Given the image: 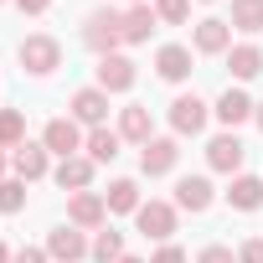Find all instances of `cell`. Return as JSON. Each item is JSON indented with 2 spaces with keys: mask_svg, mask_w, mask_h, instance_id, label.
Here are the masks:
<instances>
[{
  "mask_svg": "<svg viewBox=\"0 0 263 263\" xmlns=\"http://www.w3.org/2000/svg\"><path fill=\"white\" fill-rule=\"evenodd\" d=\"M119 42H124V11H88V21H83V47L88 52H98V57H114L119 52Z\"/></svg>",
  "mask_w": 263,
  "mask_h": 263,
  "instance_id": "1",
  "label": "cell"
},
{
  "mask_svg": "<svg viewBox=\"0 0 263 263\" xmlns=\"http://www.w3.org/2000/svg\"><path fill=\"white\" fill-rule=\"evenodd\" d=\"M16 57H21V67H26L31 78H52V72L62 67V42L47 36V31H36V36H26V42L16 47Z\"/></svg>",
  "mask_w": 263,
  "mask_h": 263,
  "instance_id": "2",
  "label": "cell"
},
{
  "mask_svg": "<svg viewBox=\"0 0 263 263\" xmlns=\"http://www.w3.org/2000/svg\"><path fill=\"white\" fill-rule=\"evenodd\" d=\"M83 124L67 114V119H47V129H42V145H47V155H57V160H72L78 150H83Z\"/></svg>",
  "mask_w": 263,
  "mask_h": 263,
  "instance_id": "3",
  "label": "cell"
},
{
  "mask_svg": "<svg viewBox=\"0 0 263 263\" xmlns=\"http://www.w3.org/2000/svg\"><path fill=\"white\" fill-rule=\"evenodd\" d=\"M67 222H72L78 232H98V227L108 222V201H103L98 191H72V196H67Z\"/></svg>",
  "mask_w": 263,
  "mask_h": 263,
  "instance_id": "4",
  "label": "cell"
},
{
  "mask_svg": "<svg viewBox=\"0 0 263 263\" xmlns=\"http://www.w3.org/2000/svg\"><path fill=\"white\" fill-rule=\"evenodd\" d=\"M242 160H248V145L232 135H217V140H206V165L212 171H222V176H242Z\"/></svg>",
  "mask_w": 263,
  "mask_h": 263,
  "instance_id": "5",
  "label": "cell"
},
{
  "mask_svg": "<svg viewBox=\"0 0 263 263\" xmlns=\"http://www.w3.org/2000/svg\"><path fill=\"white\" fill-rule=\"evenodd\" d=\"M135 227L145 237H155V242H171L176 237V201H145L135 212Z\"/></svg>",
  "mask_w": 263,
  "mask_h": 263,
  "instance_id": "6",
  "label": "cell"
},
{
  "mask_svg": "<svg viewBox=\"0 0 263 263\" xmlns=\"http://www.w3.org/2000/svg\"><path fill=\"white\" fill-rule=\"evenodd\" d=\"M88 253H93V242H88V232H78L72 222L47 237V258H52V263H83Z\"/></svg>",
  "mask_w": 263,
  "mask_h": 263,
  "instance_id": "7",
  "label": "cell"
},
{
  "mask_svg": "<svg viewBox=\"0 0 263 263\" xmlns=\"http://www.w3.org/2000/svg\"><path fill=\"white\" fill-rule=\"evenodd\" d=\"M191 42H196V52H201V57H222V52H232V21L206 16V21H196Z\"/></svg>",
  "mask_w": 263,
  "mask_h": 263,
  "instance_id": "8",
  "label": "cell"
},
{
  "mask_svg": "<svg viewBox=\"0 0 263 263\" xmlns=\"http://www.w3.org/2000/svg\"><path fill=\"white\" fill-rule=\"evenodd\" d=\"M135 62H129L124 52H114V57H98V83L93 88H103V93H129L135 88Z\"/></svg>",
  "mask_w": 263,
  "mask_h": 263,
  "instance_id": "9",
  "label": "cell"
},
{
  "mask_svg": "<svg viewBox=\"0 0 263 263\" xmlns=\"http://www.w3.org/2000/svg\"><path fill=\"white\" fill-rule=\"evenodd\" d=\"M11 171H16V181H42V176L52 171L47 145H42V140H26L21 150H11Z\"/></svg>",
  "mask_w": 263,
  "mask_h": 263,
  "instance_id": "10",
  "label": "cell"
},
{
  "mask_svg": "<svg viewBox=\"0 0 263 263\" xmlns=\"http://www.w3.org/2000/svg\"><path fill=\"white\" fill-rule=\"evenodd\" d=\"M119 140L140 145V150L155 140V119H150V108H145V103H129V108H119Z\"/></svg>",
  "mask_w": 263,
  "mask_h": 263,
  "instance_id": "11",
  "label": "cell"
},
{
  "mask_svg": "<svg viewBox=\"0 0 263 263\" xmlns=\"http://www.w3.org/2000/svg\"><path fill=\"white\" fill-rule=\"evenodd\" d=\"M206 103L196 98V93H181L176 103H171V129H176V135H201V129H206Z\"/></svg>",
  "mask_w": 263,
  "mask_h": 263,
  "instance_id": "12",
  "label": "cell"
},
{
  "mask_svg": "<svg viewBox=\"0 0 263 263\" xmlns=\"http://www.w3.org/2000/svg\"><path fill=\"white\" fill-rule=\"evenodd\" d=\"M176 160H181V145H176L171 135H160V140H150V145L140 150V171H145V176H171Z\"/></svg>",
  "mask_w": 263,
  "mask_h": 263,
  "instance_id": "13",
  "label": "cell"
},
{
  "mask_svg": "<svg viewBox=\"0 0 263 263\" xmlns=\"http://www.w3.org/2000/svg\"><path fill=\"white\" fill-rule=\"evenodd\" d=\"M72 119L88 124V129L108 124V93H103V88H78V93H72Z\"/></svg>",
  "mask_w": 263,
  "mask_h": 263,
  "instance_id": "14",
  "label": "cell"
},
{
  "mask_svg": "<svg viewBox=\"0 0 263 263\" xmlns=\"http://www.w3.org/2000/svg\"><path fill=\"white\" fill-rule=\"evenodd\" d=\"M212 201H217V191H212L206 176H181L176 181V212H206Z\"/></svg>",
  "mask_w": 263,
  "mask_h": 263,
  "instance_id": "15",
  "label": "cell"
},
{
  "mask_svg": "<svg viewBox=\"0 0 263 263\" xmlns=\"http://www.w3.org/2000/svg\"><path fill=\"white\" fill-rule=\"evenodd\" d=\"M155 72H160L165 83H186V78H191V47H181V42L160 47V52H155Z\"/></svg>",
  "mask_w": 263,
  "mask_h": 263,
  "instance_id": "16",
  "label": "cell"
},
{
  "mask_svg": "<svg viewBox=\"0 0 263 263\" xmlns=\"http://www.w3.org/2000/svg\"><path fill=\"white\" fill-rule=\"evenodd\" d=\"M93 171H98V165H93L88 155H72V160H57L52 181H57L62 191H88V186H93Z\"/></svg>",
  "mask_w": 263,
  "mask_h": 263,
  "instance_id": "17",
  "label": "cell"
},
{
  "mask_svg": "<svg viewBox=\"0 0 263 263\" xmlns=\"http://www.w3.org/2000/svg\"><path fill=\"white\" fill-rule=\"evenodd\" d=\"M155 26H160L155 6H129V11H124V42H129V47H145V42L155 36Z\"/></svg>",
  "mask_w": 263,
  "mask_h": 263,
  "instance_id": "18",
  "label": "cell"
},
{
  "mask_svg": "<svg viewBox=\"0 0 263 263\" xmlns=\"http://www.w3.org/2000/svg\"><path fill=\"white\" fill-rule=\"evenodd\" d=\"M119 129H108V124H98V129H88V140H83V150H88V160L93 165H114L119 160Z\"/></svg>",
  "mask_w": 263,
  "mask_h": 263,
  "instance_id": "19",
  "label": "cell"
},
{
  "mask_svg": "<svg viewBox=\"0 0 263 263\" xmlns=\"http://www.w3.org/2000/svg\"><path fill=\"white\" fill-rule=\"evenodd\" d=\"M253 108H258V103H253L242 88H227V93L217 98V108H212V114H217L227 129H237V124H248V119H253Z\"/></svg>",
  "mask_w": 263,
  "mask_h": 263,
  "instance_id": "20",
  "label": "cell"
},
{
  "mask_svg": "<svg viewBox=\"0 0 263 263\" xmlns=\"http://www.w3.org/2000/svg\"><path fill=\"white\" fill-rule=\"evenodd\" d=\"M222 196H227V206H237V212H258V206H263V181H258V176H232V186H227Z\"/></svg>",
  "mask_w": 263,
  "mask_h": 263,
  "instance_id": "21",
  "label": "cell"
},
{
  "mask_svg": "<svg viewBox=\"0 0 263 263\" xmlns=\"http://www.w3.org/2000/svg\"><path fill=\"white\" fill-rule=\"evenodd\" d=\"M227 67H232V78H237V83L258 78V72H263V47H253V42H237V47L227 52Z\"/></svg>",
  "mask_w": 263,
  "mask_h": 263,
  "instance_id": "22",
  "label": "cell"
},
{
  "mask_svg": "<svg viewBox=\"0 0 263 263\" xmlns=\"http://www.w3.org/2000/svg\"><path fill=\"white\" fill-rule=\"evenodd\" d=\"M103 201H108V212H140L145 201H140V186L129 181V176H119V181H108V191H103Z\"/></svg>",
  "mask_w": 263,
  "mask_h": 263,
  "instance_id": "23",
  "label": "cell"
},
{
  "mask_svg": "<svg viewBox=\"0 0 263 263\" xmlns=\"http://www.w3.org/2000/svg\"><path fill=\"white\" fill-rule=\"evenodd\" d=\"M232 31H248V36L263 31V0H232Z\"/></svg>",
  "mask_w": 263,
  "mask_h": 263,
  "instance_id": "24",
  "label": "cell"
},
{
  "mask_svg": "<svg viewBox=\"0 0 263 263\" xmlns=\"http://www.w3.org/2000/svg\"><path fill=\"white\" fill-rule=\"evenodd\" d=\"M88 258H98V263H119V258H124V232L98 227V237H93V253H88Z\"/></svg>",
  "mask_w": 263,
  "mask_h": 263,
  "instance_id": "25",
  "label": "cell"
},
{
  "mask_svg": "<svg viewBox=\"0 0 263 263\" xmlns=\"http://www.w3.org/2000/svg\"><path fill=\"white\" fill-rule=\"evenodd\" d=\"M0 145H6V150H21L26 145V119L16 108H0Z\"/></svg>",
  "mask_w": 263,
  "mask_h": 263,
  "instance_id": "26",
  "label": "cell"
},
{
  "mask_svg": "<svg viewBox=\"0 0 263 263\" xmlns=\"http://www.w3.org/2000/svg\"><path fill=\"white\" fill-rule=\"evenodd\" d=\"M21 206H26V181L6 176V181H0V212H6V217H16Z\"/></svg>",
  "mask_w": 263,
  "mask_h": 263,
  "instance_id": "27",
  "label": "cell"
},
{
  "mask_svg": "<svg viewBox=\"0 0 263 263\" xmlns=\"http://www.w3.org/2000/svg\"><path fill=\"white\" fill-rule=\"evenodd\" d=\"M155 16H160L165 26H181V21L191 16V0H155Z\"/></svg>",
  "mask_w": 263,
  "mask_h": 263,
  "instance_id": "28",
  "label": "cell"
},
{
  "mask_svg": "<svg viewBox=\"0 0 263 263\" xmlns=\"http://www.w3.org/2000/svg\"><path fill=\"white\" fill-rule=\"evenodd\" d=\"M196 263H237V253H232L227 242H206V248L196 253Z\"/></svg>",
  "mask_w": 263,
  "mask_h": 263,
  "instance_id": "29",
  "label": "cell"
},
{
  "mask_svg": "<svg viewBox=\"0 0 263 263\" xmlns=\"http://www.w3.org/2000/svg\"><path fill=\"white\" fill-rule=\"evenodd\" d=\"M150 263H186V248H176V242H160Z\"/></svg>",
  "mask_w": 263,
  "mask_h": 263,
  "instance_id": "30",
  "label": "cell"
},
{
  "mask_svg": "<svg viewBox=\"0 0 263 263\" xmlns=\"http://www.w3.org/2000/svg\"><path fill=\"white\" fill-rule=\"evenodd\" d=\"M11 263H52V258H47V248H31V242H26V248L11 253Z\"/></svg>",
  "mask_w": 263,
  "mask_h": 263,
  "instance_id": "31",
  "label": "cell"
},
{
  "mask_svg": "<svg viewBox=\"0 0 263 263\" xmlns=\"http://www.w3.org/2000/svg\"><path fill=\"white\" fill-rule=\"evenodd\" d=\"M237 263H263V237H248L237 248Z\"/></svg>",
  "mask_w": 263,
  "mask_h": 263,
  "instance_id": "32",
  "label": "cell"
},
{
  "mask_svg": "<svg viewBox=\"0 0 263 263\" xmlns=\"http://www.w3.org/2000/svg\"><path fill=\"white\" fill-rule=\"evenodd\" d=\"M16 6H21L26 16H47V11H52V0H16Z\"/></svg>",
  "mask_w": 263,
  "mask_h": 263,
  "instance_id": "33",
  "label": "cell"
},
{
  "mask_svg": "<svg viewBox=\"0 0 263 263\" xmlns=\"http://www.w3.org/2000/svg\"><path fill=\"white\" fill-rule=\"evenodd\" d=\"M6 165H11V155H6V145H0V181H6Z\"/></svg>",
  "mask_w": 263,
  "mask_h": 263,
  "instance_id": "34",
  "label": "cell"
},
{
  "mask_svg": "<svg viewBox=\"0 0 263 263\" xmlns=\"http://www.w3.org/2000/svg\"><path fill=\"white\" fill-rule=\"evenodd\" d=\"M0 263H11V248H6V242H0Z\"/></svg>",
  "mask_w": 263,
  "mask_h": 263,
  "instance_id": "35",
  "label": "cell"
},
{
  "mask_svg": "<svg viewBox=\"0 0 263 263\" xmlns=\"http://www.w3.org/2000/svg\"><path fill=\"white\" fill-rule=\"evenodd\" d=\"M253 119H258V129H263V103H258V108H253Z\"/></svg>",
  "mask_w": 263,
  "mask_h": 263,
  "instance_id": "36",
  "label": "cell"
},
{
  "mask_svg": "<svg viewBox=\"0 0 263 263\" xmlns=\"http://www.w3.org/2000/svg\"><path fill=\"white\" fill-rule=\"evenodd\" d=\"M119 263H145V258H129V253H124V258H119Z\"/></svg>",
  "mask_w": 263,
  "mask_h": 263,
  "instance_id": "37",
  "label": "cell"
},
{
  "mask_svg": "<svg viewBox=\"0 0 263 263\" xmlns=\"http://www.w3.org/2000/svg\"><path fill=\"white\" fill-rule=\"evenodd\" d=\"M129 6H150V0H129Z\"/></svg>",
  "mask_w": 263,
  "mask_h": 263,
  "instance_id": "38",
  "label": "cell"
},
{
  "mask_svg": "<svg viewBox=\"0 0 263 263\" xmlns=\"http://www.w3.org/2000/svg\"><path fill=\"white\" fill-rule=\"evenodd\" d=\"M0 6H6V0H0Z\"/></svg>",
  "mask_w": 263,
  "mask_h": 263,
  "instance_id": "39",
  "label": "cell"
}]
</instances>
